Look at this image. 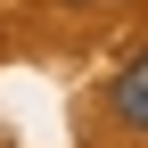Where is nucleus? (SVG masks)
<instances>
[{
	"mask_svg": "<svg viewBox=\"0 0 148 148\" xmlns=\"http://www.w3.org/2000/svg\"><path fill=\"white\" fill-rule=\"evenodd\" d=\"M66 8H74V0H66Z\"/></svg>",
	"mask_w": 148,
	"mask_h": 148,
	"instance_id": "obj_2",
	"label": "nucleus"
},
{
	"mask_svg": "<svg viewBox=\"0 0 148 148\" xmlns=\"http://www.w3.org/2000/svg\"><path fill=\"white\" fill-rule=\"evenodd\" d=\"M107 107H115V123H123V132H148V49L115 74V82H107Z\"/></svg>",
	"mask_w": 148,
	"mask_h": 148,
	"instance_id": "obj_1",
	"label": "nucleus"
}]
</instances>
